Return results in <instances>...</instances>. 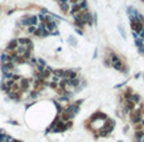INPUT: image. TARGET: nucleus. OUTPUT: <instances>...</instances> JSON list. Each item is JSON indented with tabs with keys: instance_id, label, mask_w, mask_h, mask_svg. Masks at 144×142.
Masks as SVG:
<instances>
[{
	"instance_id": "nucleus-8",
	"label": "nucleus",
	"mask_w": 144,
	"mask_h": 142,
	"mask_svg": "<svg viewBox=\"0 0 144 142\" xmlns=\"http://www.w3.org/2000/svg\"><path fill=\"white\" fill-rule=\"evenodd\" d=\"M18 41H19L20 45H25V46L28 45V44H30V42H31L29 39H26V37H21V39H19Z\"/></svg>"
},
{
	"instance_id": "nucleus-3",
	"label": "nucleus",
	"mask_w": 144,
	"mask_h": 142,
	"mask_svg": "<svg viewBox=\"0 0 144 142\" xmlns=\"http://www.w3.org/2000/svg\"><path fill=\"white\" fill-rule=\"evenodd\" d=\"M60 117H62V120L64 122H66V121H70V118L73 117V113H70V112H68L65 110V111L62 112V116H60Z\"/></svg>"
},
{
	"instance_id": "nucleus-2",
	"label": "nucleus",
	"mask_w": 144,
	"mask_h": 142,
	"mask_svg": "<svg viewBox=\"0 0 144 142\" xmlns=\"http://www.w3.org/2000/svg\"><path fill=\"white\" fill-rule=\"evenodd\" d=\"M18 46H19V41H18V40H13V41H10V44L8 45V51L18 50Z\"/></svg>"
},
{
	"instance_id": "nucleus-23",
	"label": "nucleus",
	"mask_w": 144,
	"mask_h": 142,
	"mask_svg": "<svg viewBox=\"0 0 144 142\" xmlns=\"http://www.w3.org/2000/svg\"><path fill=\"white\" fill-rule=\"evenodd\" d=\"M76 32H78V34H79V35H83V32H81L80 30H78V29H76Z\"/></svg>"
},
{
	"instance_id": "nucleus-1",
	"label": "nucleus",
	"mask_w": 144,
	"mask_h": 142,
	"mask_svg": "<svg viewBox=\"0 0 144 142\" xmlns=\"http://www.w3.org/2000/svg\"><path fill=\"white\" fill-rule=\"evenodd\" d=\"M45 29H46L49 32H54V31H57V23H54V21L46 23V24H45Z\"/></svg>"
},
{
	"instance_id": "nucleus-21",
	"label": "nucleus",
	"mask_w": 144,
	"mask_h": 142,
	"mask_svg": "<svg viewBox=\"0 0 144 142\" xmlns=\"http://www.w3.org/2000/svg\"><path fill=\"white\" fill-rule=\"evenodd\" d=\"M38 61L40 62V65H41V66H45V61H44L43 59H38Z\"/></svg>"
},
{
	"instance_id": "nucleus-22",
	"label": "nucleus",
	"mask_w": 144,
	"mask_h": 142,
	"mask_svg": "<svg viewBox=\"0 0 144 142\" xmlns=\"http://www.w3.org/2000/svg\"><path fill=\"white\" fill-rule=\"evenodd\" d=\"M69 3L73 4V5H75V4H79V0H69Z\"/></svg>"
},
{
	"instance_id": "nucleus-17",
	"label": "nucleus",
	"mask_w": 144,
	"mask_h": 142,
	"mask_svg": "<svg viewBox=\"0 0 144 142\" xmlns=\"http://www.w3.org/2000/svg\"><path fill=\"white\" fill-rule=\"evenodd\" d=\"M28 31H29L30 34H34V32L36 31V28L35 26H29V28H28Z\"/></svg>"
},
{
	"instance_id": "nucleus-12",
	"label": "nucleus",
	"mask_w": 144,
	"mask_h": 142,
	"mask_svg": "<svg viewBox=\"0 0 144 142\" xmlns=\"http://www.w3.org/2000/svg\"><path fill=\"white\" fill-rule=\"evenodd\" d=\"M69 80H75L76 79V72H74V71H69Z\"/></svg>"
},
{
	"instance_id": "nucleus-15",
	"label": "nucleus",
	"mask_w": 144,
	"mask_h": 142,
	"mask_svg": "<svg viewBox=\"0 0 144 142\" xmlns=\"http://www.w3.org/2000/svg\"><path fill=\"white\" fill-rule=\"evenodd\" d=\"M139 100H140V97L138 96V95H133L132 96V101L133 102H139Z\"/></svg>"
},
{
	"instance_id": "nucleus-7",
	"label": "nucleus",
	"mask_w": 144,
	"mask_h": 142,
	"mask_svg": "<svg viewBox=\"0 0 144 142\" xmlns=\"http://www.w3.org/2000/svg\"><path fill=\"white\" fill-rule=\"evenodd\" d=\"M64 74H65V71H63V70H54L53 71V75L57 76V77H62V76H64Z\"/></svg>"
},
{
	"instance_id": "nucleus-14",
	"label": "nucleus",
	"mask_w": 144,
	"mask_h": 142,
	"mask_svg": "<svg viewBox=\"0 0 144 142\" xmlns=\"http://www.w3.org/2000/svg\"><path fill=\"white\" fill-rule=\"evenodd\" d=\"M143 136H144L143 131H137V132H135V137H137V138H142Z\"/></svg>"
},
{
	"instance_id": "nucleus-10",
	"label": "nucleus",
	"mask_w": 144,
	"mask_h": 142,
	"mask_svg": "<svg viewBox=\"0 0 144 142\" xmlns=\"http://www.w3.org/2000/svg\"><path fill=\"white\" fill-rule=\"evenodd\" d=\"M15 60H16V62H19V64H24V62L26 61V59H25L23 55H19V56L16 57Z\"/></svg>"
},
{
	"instance_id": "nucleus-18",
	"label": "nucleus",
	"mask_w": 144,
	"mask_h": 142,
	"mask_svg": "<svg viewBox=\"0 0 144 142\" xmlns=\"http://www.w3.org/2000/svg\"><path fill=\"white\" fill-rule=\"evenodd\" d=\"M70 85L71 86H78L79 85V80H76V79L75 80H70Z\"/></svg>"
},
{
	"instance_id": "nucleus-5",
	"label": "nucleus",
	"mask_w": 144,
	"mask_h": 142,
	"mask_svg": "<svg viewBox=\"0 0 144 142\" xmlns=\"http://www.w3.org/2000/svg\"><path fill=\"white\" fill-rule=\"evenodd\" d=\"M59 6H60V9H62L63 13H68L69 11V4L68 3H60Z\"/></svg>"
},
{
	"instance_id": "nucleus-11",
	"label": "nucleus",
	"mask_w": 144,
	"mask_h": 142,
	"mask_svg": "<svg viewBox=\"0 0 144 142\" xmlns=\"http://www.w3.org/2000/svg\"><path fill=\"white\" fill-rule=\"evenodd\" d=\"M127 108H128V110H133V108H134V102H133L132 100L127 101Z\"/></svg>"
},
{
	"instance_id": "nucleus-4",
	"label": "nucleus",
	"mask_w": 144,
	"mask_h": 142,
	"mask_svg": "<svg viewBox=\"0 0 144 142\" xmlns=\"http://www.w3.org/2000/svg\"><path fill=\"white\" fill-rule=\"evenodd\" d=\"M29 81L30 80H28V79H21L20 80V86H21V91H25L28 87H29Z\"/></svg>"
},
{
	"instance_id": "nucleus-24",
	"label": "nucleus",
	"mask_w": 144,
	"mask_h": 142,
	"mask_svg": "<svg viewBox=\"0 0 144 142\" xmlns=\"http://www.w3.org/2000/svg\"><path fill=\"white\" fill-rule=\"evenodd\" d=\"M13 142H23V141H19V140H13Z\"/></svg>"
},
{
	"instance_id": "nucleus-25",
	"label": "nucleus",
	"mask_w": 144,
	"mask_h": 142,
	"mask_svg": "<svg viewBox=\"0 0 144 142\" xmlns=\"http://www.w3.org/2000/svg\"><path fill=\"white\" fill-rule=\"evenodd\" d=\"M0 140H1V135H0Z\"/></svg>"
},
{
	"instance_id": "nucleus-6",
	"label": "nucleus",
	"mask_w": 144,
	"mask_h": 142,
	"mask_svg": "<svg viewBox=\"0 0 144 142\" xmlns=\"http://www.w3.org/2000/svg\"><path fill=\"white\" fill-rule=\"evenodd\" d=\"M12 92H18V91H20L21 90V86H20V84L19 82H14V85L12 86Z\"/></svg>"
},
{
	"instance_id": "nucleus-20",
	"label": "nucleus",
	"mask_w": 144,
	"mask_h": 142,
	"mask_svg": "<svg viewBox=\"0 0 144 142\" xmlns=\"http://www.w3.org/2000/svg\"><path fill=\"white\" fill-rule=\"evenodd\" d=\"M119 30H120V32H121V36H123V37H125V32H124L123 26H119Z\"/></svg>"
},
{
	"instance_id": "nucleus-9",
	"label": "nucleus",
	"mask_w": 144,
	"mask_h": 142,
	"mask_svg": "<svg viewBox=\"0 0 144 142\" xmlns=\"http://www.w3.org/2000/svg\"><path fill=\"white\" fill-rule=\"evenodd\" d=\"M29 21H30V26H34V25H36L38 16H30V18H29Z\"/></svg>"
},
{
	"instance_id": "nucleus-19",
	"label": "nucleus",
	"mask_w": 144,
	"mask_h": 142,
	"mask_svg": "<svg viewBox=\"0 0 144 142\" xmlns=\"http://www.w3.org/2000/svg\"><path fill=\"white\" fill-rule=\"evenodd\" d=\"M68 40L71 42V45H74V46L76 45V41H75V39H74V36H69V37H68Z\"/></svg>"
},
{
	"instance_id": "nucleus-26",
	"label": "nucleus",
	"mask_w": 144,
	"mask_h": 142,
	"mask_svg": "<svg viewBox=\"0 0 144 142\" xmlns=\"http://www.w3.org/2000/svg\"><path fill=\"white\" fill-rule=\"evenodd\" d=\"M143 126H144V121H143Z\"/></svg>"
},
{
	"instance_id": "nucleus-13",
	"label": "nucleus",
	"mask_w": 144,
	"mask_h": 142,
	"mask_svg": "<svg viewBox=\"0 0 144 142\" xmlns=\"http://www.w3.org/2000/svg\"><path fill=\"white\" fill-rule=\"evenodd\" d=\"M113 64H114L113 66L117 69V70H120V69H121V62L119 61V60H118V61H115V62H113Z\"/></svg>"
},
{
	"instance_id": "nucleus-16",
	"label": "nucleus",
	"mask_w": 144,
	"mask_h": 142,
	"mask_svg": "<svg viewBox=\"0 0 144 142\" xmlns=\"http://www.w3.org/2000/svg\"><path fill=\"white\" fill-rule=\"evenodd\" d=\"M13 80L15 81V82H18L19 80H21V76H20V75H16V74H14V75H13Z\"/></svg>"
}]
</instances>
